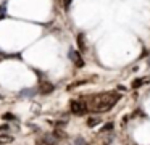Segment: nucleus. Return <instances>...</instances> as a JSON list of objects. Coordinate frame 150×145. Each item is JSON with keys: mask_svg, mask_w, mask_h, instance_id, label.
Returning a JSON list of instances; mask_svg holds the SVG:
<instances>
[{"mask_svg": "<svg viewBox=\"0 0 150 145\" xmlns=\"http://www.w3.org/2000/svg\"><path fill=\"white\" fill-rule=\"evenodd\" d=\"M121 95L116 92H105V93H98V95H94L89 98V105L92 111L95 113H105L110 111L118 102H120Z\"/></svg>", "mask_w": 150, "mask_h": 145, "instance_id": "1", "label": "nucleus"}, {"mask_svg": "<svg viewBox=\"0 0 150 145\" xmlns=\"http://www.w3.org/2000/svg\"><path fill=\"white\" fill-rule=\"evenodd\" d=\"M87 110H89L87 102H84V100H73L71 102V111L74 115H84Z\"/></svg>", "mask_w": 150, "mask_h": 145, "instance_id": "2", "label": "nucleus"}, {"mask_svg": "<svg viewBox=\"0 0 150 145\" xmlns=\"http://www.w3.org/2000/svg\"><path fill=\"white\" fill-rule=\"evenodd\" d=\"M69 60H71L73 63H74L76 66H78V68H81L82 64H84V61H82L81 55H79L76 50H71V52H69Z\"/></svg>", "mask_w": 150, "mask_h": 145, "instance_id": "3", "label": "nucleus"}, {"mask_svg": "<svg viewBox=\"0 0 150 145\" xmlns=\"http://www.w3.org/2000/svg\"><path fill=\"white\" fill-rule=\"evenodd\" d=\"M53 89H55V87H53V84L47 82V81H44V82L40 84V87H39L40 93H44V95H49V93H52Z\"/></svg>", "mask_w": 150, "mask_h": 145, "instance_id": "4", "label": "nucleus"}, {"mask_svg": "<svg viewBox=\"0 0 150 145\" xmlns=\"http://www.w3.org/2000/svg\"><path fill=\"white\" fill-rule=\"evenodd\" d=\"M57 140H58V139H57L53 134H45L42 137V144H45V145H55Z\"/></svg>", "mask_w": 150, "mask_h": 145, "instance_id": "5", "label": "nucleus"}, {"mask_svg": "<svg viewBox=\"0 0 150 145\" xmlns=\"http://www.w3.org/2000/svg\"><path fill=\"white\" fill-rule=\"evenodd\" d=\"M102 122L100 118H97V116H91V118L87 119V126L89 127H95V126H98Z\"/></svg>", "mask_w": 150, "mask_h": 145, "instance_id": "6", "label": "nucleus"}, {"mask_svg": "<svg viewBox=\"0 0 150 145\" xmlns=\"http://www.w3.org/2000/svg\"><path fill=\"white\" fill-rule=\"evenodd\" d=\"M13 142V137L11 135H0V144H11Z\"/></svg>", "mask_w": 150, "mask_h": 145, "instance_id": "7", "label": "nucleus"}, {"mask_svg": "<svg viewBox=\"0 0 150 145\" xmlns=\"http://www.w3.org/2000/svg\"><path fill=\"white\" fill-rule=\"evenodd\" d=\"M78 44H79V48L84 50V35H82V34L78 35Z\"/></svg>", "mask_w": 150, "mask_h": 145, "instance_id": "8", "label": "nucleus"}, {"mask_svg": "<svg viewBox=\"0 0 150 145\" xmlns=\"http://www.w3.org/2000/svg\"><path fill=\"white\" fill-rule=\"evenodd\" d=\"M34 93H33V89H28V90H23L21 92V97H33Z\"/></svg>", "mask_w": 150, "mask_h": 145, "instance_id": "9", "label": "nucleus"}, {"mask_svg": "<svg viewBox=\"0 0 150 145\" xmlns=\"http://www.w3.org/2000/svg\"><path fill=\"white\" fill-rule=\"evenodd\" d=\"M142 82H144V79H137V81H134V82H132V87L136 89V87L142 86Z\"/></svg>", "mask_w": 150, "mask_h": 145, "instance_id": "10", "label": "nucleus"}, {"mask_svg": "<svg viewBox=\"0 0 150 145\" xmlns=\"http://www.w3.org/2000/svg\"><path fill=\"white\" fill-rule=\"evenodd\" d=\"M4 118H5V119H8V121H11V119H16L13 115H10V113H7V115H4Z\"/></svg>", "mask_w": 150, "mask_h": 145, "instance_id": "11", "label": "nucleus"}, {"mask_svg": "<svg viewBox=\"0 0 150 145\" xmlns=\"http://www.w3.org/2000/svg\"><path fill=\"white\" fill-rule=\"evenodd\" d=\"M110 129H113V124H107L103 129H102V132H107V131H110Z\"/></svg>", "mask_w": 150, "mask_h": 145, "instance_id": "12", "label": "nucleus"}, {"mask_svg": "<svg viewBox=\"0 0 150 145\" xmlns=\"http://www.w3.org/2000/svg\"><path fill=\"white\" fill-rule=\"evenodd\" d=\"M74 144H76V145H87L84 140H82V139H76V142H74Z\"/></svg>", "mask_w": 150, "mask_h": 145, "instance_id": "13", "label": "nucleus"}, {"mask_svg": "<svg viewBox=\"0 0 150 145\" xmlns=\"http://www.w3.org/2000/svg\"><path fill=\"white\" fill-rule=\"evenodd\" d=\"M63 2H65V3H63V5H65V8L68 10V8H69V5H71V2H73V0H63Z\"/></svg>", "mask_w": 150, "mask_h": 145, "instance_id": "14", "label": "nucleus"}]
</instances>
